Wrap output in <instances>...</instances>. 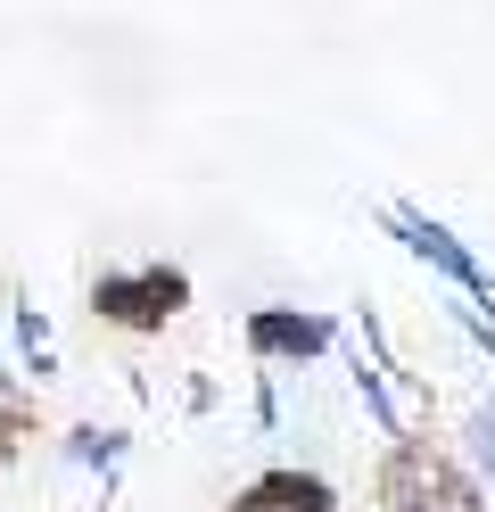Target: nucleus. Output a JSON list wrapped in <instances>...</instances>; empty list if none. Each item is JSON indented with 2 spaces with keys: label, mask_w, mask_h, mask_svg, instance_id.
<instances>
[{
  "label": "nucleus",
  "mask_w": 495,
  "mask_h": 512,
  "mask_svg": "<svg viewBox=\"0 0 495 512\" xmlns=\"http://www.w3.org/2000/svg\"><path fill=\"white\" fill-rule=\"evenodd\" d=\"M380 504H388V512H479L471 479H462L446 455H429V446H396V455H388Z\"/></svg>",
  "instance_id": "obj_1"
},
{
  "label": "nucleus",
  "mask_w": 495,
  "mask_h": 512,
  "mask_svg": "<svg viewBox=\"0 0 495 512\" xmlns=\"http://www.w3.org/2000/svg\"><path fill=\"white\" fill-rule=\"evenodd\" d=\"M322 504H330V496L314 488V479H264L248 512H322Z\"/></svg>",
  "instance_id": "obj_3"
},
{
  "label": "nucleus",
  "mask_w": 495,
  "mask_h": 512,
  "mask_svg": "<svg viewBox=\"0 0 495 512\" xmlns=\"http://www.w3.org/2000/svg\"><path fill=\"white\" fill-rule=\"evenodd\" d=\"M99 298H108L124 323H157V314L182 298V281H174V273H157V281H141V290H99Z\"/></svg>",
  "instance_id": "obj_2"
}]
</instances>
